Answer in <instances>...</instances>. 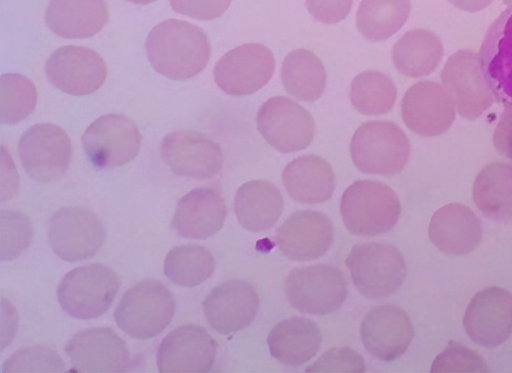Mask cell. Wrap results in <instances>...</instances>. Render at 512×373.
<instances>
[{
	"instance_id": "obj_28",
	"label": "cell",
	"mask_w": 512,
	"mask_h": 373,
	"mask_svg": "<svg viewBox=\"0 0 512 373\" xmlns=\"http://www.w3.org/2000/svg\"><path fill=\"white\" fill-rule=\"evenodd\" d=\"M282 181L292 199L306 204L329 200L335 188L331 165L314 154L302 155L289 162L282 172Z\"/></svg>"
},
{
	"instance_id": "obj_21",
	"label": "cell",
	"mask_w": 512,
	"mask_h": 373,
	"mask_svg": "<svg viewBox=\"0 0 512 373\" xmlns=\"http://www.w3.org/2000/svg\"><path fill=\"white\" fill-rule=\"evenodd\" d=\"M334 235L331 219L318 211L302 210L291 214L278 228L276 244L285 257L305 262L323 256Z\"/></svg>"
},
{
	"instance_id": "obj_5",
	"label": "cell",
	"mask_w": 512,
	"mask_h": 373,
	"mask_svg": "<svg viewBox=\"0 0 512 373\" xmlns=\"http://www.w3.org/2000/svg\"><path fill=\"white\" fill-rule=\"evenodd\" d=\"M345 263L354 286L369 299L385 298L394 294L406 276L402 253L388 243L356 244Z\"/></svg>"
},
{
	"instance_id": "obj_10",
	"label": "cell",
	"mask_w": 512,
	"mask_h": 373,
	"mask_svg": "<svg viewBox=\"0 0 512 373\" xmlns=\"http://www.w3.org/2000/svg\"><path fill=\"white\" fill-rule=\"evenodd\" d=\"M106 232L99 218L80 207H63L48 224L53 252L62 260L76 262L93 257L105 241Z\"/></svg>"
},
{
	"instance_id": "obj_43",
	"label": "cell",
	"mask_w": 512,
	"mask_h": 373,
	"mask_svg": "<svg viewBox=\"0 0 512 373\" xmlns=\"http://www.w3.org/2000/svg\"><path fill=\"white\" fill-rule=\"evenodd\" d=\"M493 143L500 155L512 159V105H505L493 134Z\"/></svg>"
},
{
	"instance_id": "obj_29",
	"label": "cell",
	"mask_w": 512,
	"mask_h": 373,
	"mask_svg": "<svg viewBox=\"0 0 512 373\" xmlns=\"http://www.w3.org/2000/svg\"><path fill=\"white\" fill-rule=\"evenodd\" d=\"M284 208L279 189L265 180H251L241 185L234 198L238 222L252 232L272 228Z\"/></svg>"
},
{
	"instance_id": "obj_16",
	"label": "cell",
	"mask_w": 512,
	"mask_h": 373,
	"mask_svg": "<svg viewBox=\"0 0 512 373\" xmlns=\"http://www.w3.org/2000/svg\"><path fill=\"white\" fill-rule=\"evenodd\" d=\"M217 342L201 326L187 324L169 332L157 350L161 373H205L211 370Z\"/></svg>"
},
{
	"instance_id": "obj_23",
	"label": "cell",
	"mask_w": 512,
	"mask_h": 373,
	"mask_svg": "<svg viewBox=\"0 0 512 373\" xmlns=\"http://www.w3.org/2000/svg\"><path fill=\"white\" fill-rule=\"evenodd\" d=\"M258 308V293L244 280H229L219 284L203 302L207 322L221 334H231L249 326Z\"/></svg>"
},
{
	"instance_id": "obj_39",
	"label": "cell",
	"mask_w": 512,
	"mask_h": 373,
	"mask_svg": "<svg viewBox=\"0 0 512 373\" xmlns=\"http://www.w3.org/2000/svg\"><path fill=\"white\" fill-rule=\"evenodd\" d=\"M488 368L482 357L456 342H450L431 366V372H487Z\"/></svg>"
},
{
	"instance_id": "obj_9",
	"label": "cell",
	"mask_w": 512,
	"mask_h": 373,
	"mask_svg": "<svg viewBox=\"0 0 512 373\" xmlns=\"http://www.w3.org/2000/svg\"><path fill=\"white\" fill-rule=\"evenodd\" d=\"M141 140L136 124L116 113L99 117L82 135L84 151L98 169L114 168L133 160L139 153Z\"/></svg>"
},
{
	"instance_id": "obj_46",
	"label": "cell",
	"mask_w": 512,
	"mask_h": 373,
	"mask_svg": "<svg viewBox=\"0 0 512 373\" xmlns=\"http://www.w3.org/2000/svg\"><path fill=\"white\" fill-rule=\"evenodd\" d=\"M504 4L507 5L509 8H512V0H503Z\"/></svg>"
},
{
	"instance_id": "obj_34",
	"label": "cell",
	"mask_w": 512,
	"mask_h": 373,
	"mask_svg": "<svg viewBox=\"0 0 512 373\" xmlns=\"http://www.w3.org/2000/svg\"><path fill=\"white\" fill-rule=\"evenodd\" d=\"M215 259L205 247L188 244L172 248L164 261V274L182 287H194L206 281L214 272Z\"/></svg>"
},
{
	"instance_id": "obj_26",
	"label": "cell",
	"mask_w": 512,
	"mask_h": 373,
	"mask_svg": "<svg viewBox=\"0 0 512 373\" xmlns=\"http://www.w3.org/2000/svg\"><path fill=\"white\" fill-rule=\"evenodd\" d=\"M48 28L68 39L88 38L108 21L104 0H51L45 13Z\"/></svg>"
},
{
	"instance_id": "obj_38",
	"label": "cell",
	"mask_w": 512,
	"mask_h": 373,
	"mask_svg": "<svg viewBox=\"0 0 512 373\" xmlns=\"http://www.w3.org/2000/svg\"><path fill=\"white\" fill-rule=\"evenodd\" d=\"M3 372H63L59 354L45 346H32L13 353L3 364Z\"/></svg>"
},
{
	"instance_id": "obj_17",
	"label": "cell",
	"mask_w": 512,
	"mask_h": 373,
	"mask_svg": "<svg viewBox=\"0 0 512 373\" xmlns=\"http://www.w3.org/2000/svg\"><path fill=\"white\" fill-rule=\"evenodd\" d=\"M160 151L163 161L173 173L195 179L216 175L224 161L220 146L193 130H177L167 134Z\"/></svg>"
},
{
	"instance_id": "obj_40",
	"label": "cell",
	"mask_w": 512,
	"mask_h": 373,
	"mask_svg": "<svg viewBox=\"0 0 512 373\" xmlns=\"http://www.w3.org/2000/svg\"><path fill=\"white\" fill-rule=\"evenodd\" d=\"M366 370L363 357L350 347H335L327 350L316 362L307 367L306 372H352L363 373Z\"/></svg>"
},
{
	"instance_id": "obj_25",
	"label": "cell",
	"mask_w": 512,
	"mask_h": 373,
	"mask_svg": "<svg viewBox=\"0 0 512 373\" xmlns=\"http://www.w3.org/2000/svg\"><path fill=\"white\" fill-rule=\"evenodd\" d=\"M432 243L449 255L473 251L482 240V227L475 213L467 206L451 203L432 216L429 229Z\"/></svg>"
},
{
	"instance_id": "obj_14",
	"label": "cell",
	"mask_w": 512,
	"mask_h": 373,
	"mask_svg": "<svg viewBox=\"0 0 512 373\" xmlns=\"http://www.w3.org/2000/svg\"><path fill=\"white\" fill-rule=\"evenodd\" d=\"M64 350L77 372L122 373L131 365L125 341L107 327L78 331Z\"/></svg>"
},
{
	"instance_id": "obj_24",
	"label": "cell",
	"mask_w": 512,
	"mask_h": 373,
	"mask_svg": "<svg viewBox=\"0 0 512 373\" xmlns=\"http://www.w3.org/2000/svg\"><path fill=\"white\" fill-rule=\"evenodd\" d=\"M227 214L225 201L214 188H195L178 202L172 226L184 238L206 239L223 226Z\"/></svg>"
},
{
	"instance_id": "obj_15",
	"label": "cell",
	"mask_w": 512,
	"mask_h": 373,
	"mask_svg": "<svg viewBox=\"0 0 512 373\" xmlns=\"http://www.w3.org/2000/svg\"><path fill=\"white\" fill-rule=\"evenodd\" d=\"M45 74L50 83L61 91L82 96L103 85L107 68L96 51L81 46H64L47 59Z\"/></svg>"
},
{
	"instance_id": "obj_44",
	"label": "cell",
	"mask_w": 512,
	"mask_h": 373,
	"mask_svg": "<svg viewBox=\"0 0 512 373\" xmlns=\"http://www.w3.org/2000/svg\"><path fill=\"white\" fill-rule=\"evenodd\" d=\"M455 7L467 11L477 12L486 8L493 0H448Z\"/></svg>"
},
{
	"instance_id": "obj_4",
	"label": "cell",
	"mask_w": 512,
	"mask_h": 373,
	"mask_svg": "<svg viewBox=\"0 0 512 373\" xmlns=\"http://www.w3.org/2000/svg\"><path fill=\"white\" fill-rule=\"evenodd\" d=\"M350 155L356 168L367 174L390 176L399 173L410 155V142L391 121H369L355 131Z\"/></svg>"
},
{
	"instance_id": "obj_8",
	"label": "cell",
	"mask_w": 512,
	"mask_h": 373,
	"mask_svg": "<svg viewBox=\"0 0 512 373\" xmlns=\"http://www.w3.org/2000/svg\"><path fill=\"white\" fill-rule=\"evenodd\" d=\"M18 152L27 175L39 183H49L65 175L71 160L72 145L61 127L53 123H40L22 134Z\"/></svg>"
},
{
	"instance_id": "obj_32",
	"label": "cell",
	"mask_w": 512,
	"mask_h": 373,
	"mask_svg": "<svg viewBox=\"0 0 512 373\" xmlns=\"http://www.w3.org/2000/svg\"><path fill=\"white\" fill-rule=\"evenodd\" d=\"M280 76L286 92L302 101H316L325 89V67L306 49L293 50L284 58Z\"/></svg>"
},
{
	"instance_id": "obj_20",
	"label": "cell",
	"mask_w": 512,
	"mask_h": 373,
	"mask_svg": "<svg viewBox=\"0 0 512 373\" xmlns=\"http://www.w3.org/2000/svg\"><path fill=\"white\" fill-rule=\"evenodd\" d=\"M478 58L495 100L512 105V8L504 10L490 25Z\"/></svg>"
},
{
	"instance_id": "obj_18",
	"label": "cell",
	"mask_w": 512,
	"mask_h": 373,
	"mask_svg": "<svg viewBox=\"0 0 512 373\" xmlns=\"http://www.w3.org/2000/svg\"><path fill=\"white\" fill-rule=\"evenodd\" d=\"M401 115L409 130L420 136L431 137L450 128L456 108L443 86L432 81H420L405 92Z\"/></svg>"
},
{
	"instance_id": "obj_31",
	"label": "cell",
	"mask_w": 512,
	"mask_h": 373,
	"mask_svg": "<svg viewBox=\"0 0 512 373\" xmlns=\"http://www.w3.org/2000/svg\"><path fill=\"white\" fill-rule=\"evenodd\" d=\"M473 200L486 218L512 220V167L502 162L485 166L474 181Z\"/></svg>"
},
{
	"instance_id": "obj_12",
	"label": "cell",
	"mask_w": 512,
	"mask_h": 373,
	"mask_svg": "<svg viewBox=\"0 0 512 373\" xmlns=\"http://www.w3.org/2000/svg\"><path fill=\"white\" fill-rule=\"evenodd\" d=\"M441 81L463 118L480 117L495 101L483 76L478 53L473 50L460 49L453 53L443 67Z\"/></svg>"
},
{
	"instance_id": "obj_27",
	"label": "cell",
	"mask_w": 512,
	"mask_h": 373,
	"mask_svg": "<svg viewBox=\"0 0 512 373\" xmlns=\"http://www.w3.org/2000/svg\"><path fill=\"white\" fill-rule=\"evenodd\" d=\"M322 334L309 318L294 316L277 323L267 337L272 357L288 366H300L319 351Z\"/></svg>"
},
{
	"instance_id": "obj_13",
	"label": "cell",
	"mask_w": 512,
	"mask_h": 373,
	"mask_svg": "<svg viewBox=\"0 0 512 373\" xmlns=\"http://www.w3.org/2000/svg\"><path fill=\"white\" fill-rule=\"evenodd\" d=\"M275 69L272 51L259 43L240 45L222 56L214 66L217 86L229 95H249L271 79Z\"/></svg>"
},
{
	"instance_id": "obj_35",
	"label": "cell",
	"mask_w": 512,
	"mask_h": 373,
	"mask_svg": "<svg viewBox=\"0 0 512 373\" xmlns=\"http://www.w3.org/2000/svg\"><path fill=\"white\" fill-rule=\"evenodd\" d=\"M396 97L395 84L382 72L364 71L356 75L351 82V103L364 115L389 112L395 104Z\"/></svg>"
},
{
	"instance_id": "obj_11",
	"label": "cell",
	"mask_w": 512,
	"mask_h": 373,
	"mask_svg": "<svg viewBox=\"0 0 512 373\" xmlns=\"http://www.w3.org/2000/svg\"><path fill=\"white\" fill-rule=\"evenodd\" d=\"M256 122L263 138L283 153L305 149L315 133L312 115L297 102L283 96L265 101L258 110Z\"/></svg>"
},
{
	"instance_id": "obj_7",
	"label": "cell",
	"mask_w": 512,
	"mask_h": 373,
	"mask_svg": "<svg viewBox=\"0 0 512 373\" xmlns=\"http://www.w3.org/2000/svg\"><path fill=\"white\" fill-rule=\"evenodd\" d=\"M285 294L296 310L326 315L337 310L346 300L347 283L336 266L311 265L295 268L288 274Z\"/></svg>"
},
{
	"instance_id": "obj_41",
	"label": "cell",
	"mask_w": 512,
	"mask_h": 373,
	"mask_svg": "<svg viewBox=\"0 0 512 373\" xmlns=\"http://www.w3.org/2000/svg\"><path fill=\"white\" fill-rule=\"evenodd\" d=\"M232 0H170L174 11L191 18L212 20L220 17Z\"/></svg>"
},
{
	"instance_id": "obj_1",
	"label": "cell",
	"mask_w": 512,
	"mask_h": 373,
	"mask_svg": "<svg viewBox=\"0 0 512 373\" xmlns=\"http://www.w3.org/2000/svg\"><path fill=\"white\" fill-rule=\"evenodd\" d=\"M145 48L153 68L173 80L189 79L200 73L211 54L204 31L176 19L156 25L147 36Z\"/></svg>"
},
{
	"instance_id": "obj_30",
	"label": "cell",
	"mask_w": 512,
	"mask_h": 373,
	"mask_svg": "<svg viewBox=\"0 0 512 373\" xmlns=\"http://www.w3.org/2000/svg\"><path fill=\"white\" fill-rule=\"evenodd\" d=\"M443 53L442 42L436 34L426 29H412L393 46L392 61L399 73L419 78L437 68Z\"/></svg>"
},
{
	"instance_id": "obj_33",
	"label": "cell",
	"mask_w": 512,
	"mask_h": 373,
	"mask_svg": "<svg viewBox=\"0 0 512 373\" xmlns=\"http://www.w3.org/2000/svg\"><path fill=\"white\" fill-rule=\"evenodd\" d=\"M410 9V0H362L356 14V25L366 39L383 41L404 25Z\"/></svg>"
},
{
	"instance_id": "obj_37",
	"label": "cell",
	"mask_w": 512,
	"mask_h": 373,
	"mask_svg": "<svg viewBox=\"0 0 512 373\" xmlns=\"http://www.w3.org/2000/svg\"><path fill=\"white\" fill-rule=\"evenodd\" d=\"M32 227L29 218L19 211L0 213V258H17L32 240Z\"/></svg>"
},
{
	"instance_id": "obj_42",
	"label": "cell",
	"mask_w": 512,
	"mask_h": 373,
	"mask_svg": "<svg viewBox=\"0 0 512 373\" xmlns=\"http://www.w3.org/2000/svg\"><path fill=\"white\" fill-rule=\"evenodd\" d=\"M353 0H305L309 13L319 22L338 23L345 19L352 8Z\"/></svg>"
},
{
	"instance_id": "obj_45",
	"label": "cell",
	"mask_w": 512,
	"mask_h": 373,
	"mask_svg": "<svg viewBox=\"0 0 512 373\" xmlns=\"http://www.w3.org/2000/svg\"><path fill=\"white\" fill-rule=\"evenodd\" d=\"M128 1L135 3V4H139V5H145V4L152 3L156 0H128Z\"/></svg>"
},
{
	"instance_id": "obj_3",
	"label": "cell",
	"mask_w": 512,
	"mask_h": 373,
	"mask_svg": "<svg viewBox=\"0 0 512 373\" xmlns=\"http://www.w3.org/2000/svg\"><path fill=\"white\" fill-rule=\"evenodd\" d=\"M175 313V300L169 289L156 280H143L130 287L114 312L117 326L135 339L160 334Z\"/></svg>"
},
{
	"instance_id": "obj_36",
	"label": "cell",
	"mask_w": 512,
	"mask_h": 373,
	"mask_svg": "<svg viewBox=\"0 0 512 373\" xmlns=\"http://www.w3.org/2000/svg\"><path fill=\"white\" fill-rule=\"evenodd\" d=\"M37 92L34 84L20 74H4L0 78V121L15 124L32 113Z\"/></svg>"
},
{
	"instance_id": "obj_2",
	"label": "cell",
	"mask_w": 512,
	"mask_h": 373,
	"mask_svg": "<svg viewBox=\"0 0 512 373\" xmlns=\"http://www.w3.org/2000/svg\"><path fill=\"white\" fill-rule=\"evenodd\" d=\"M340 213L349 233L375 236L390 231L401 214L396 192L376 180H358L344 191Z\"/></svg>"
},
{
	"instance_id": "obj_19",
	"label": "cell",
	"mask_w": 512,
	"mask_h": 373,
	"mask_svg": "<svg viewBox=\"0 0 512 373\" xmlns=\"http://www.w3.org/2000/svg\"><path fill=\"white\" fill-rule=\"evenodd\" d=\"M463 326L476 344H502L512 333V294L499 287L477 292L466 308Z\"/></svg>"
},
{
	"instance_id": "obj_22",
	"label": "cell",
	"mask_w": 512,
	"mask_h": 373,
	"mask_svg": "<svg viewBox=\"0 0 512 373\" xmlns=\"http://www.w3.org/2000/svg\"><path fill=\"white\" fill-rule=\"evenodd\" d=\"M414 335L409 315L400 307L387 304L372 308L360 326L366 350L383 361H392L409 347Z\"/></svg>"
},
{
	"instance_id": "obj_6",
	"label": "cell",
	"mask_w": 512,
	"mask_h": 373,
	"mask_svg": "<svg viewBox=\"0 0 512 373\" xmlns=\"http://www.w3.org/2000/svg\"><path fill=\"white\" fill-rule=\"evenodd\" d=\"M120 286L118 275L103 264H89L69 271L57 288L62 309L70 316L87 320L104 314Z\"/></svg>"
}]
</instances>
